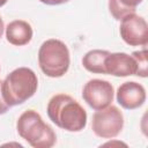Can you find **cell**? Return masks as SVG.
Segmentation results:
<instances>
[{
	"instance_id": "obj_1",
	"label": "cell",
	"mask_w": 148,
	"mask_h": 148,
	"mask_svg": "<svg viewBox=\"0 0 148 148\" xmlns=\"http://www.w3.org/2000/svg\"><path fill=\"white\" fill-rule=\"evenodd\" d=\"M50 120L67 132H81L87 126V112L83 106L67 94L52 96L46 108Z\"/></svg>"
},
{
	"instance_id": "obj_2",
	"label": "cell",
	"mask_w": 148,
	"mask_h": 148,
	"mask_svg": "<svg viewBox=\"0 0 148 148\" xmlns=\"http://www.w3.org/2000/svg\"><path fill=\"white\" fill-rule=\"evenodd\" d=\"M38 88L36 73L28 67H18L12 71L2 80V95L6 103L12 108L21 105L30 99Z\"/></svg>"
},
{
	"instance_id": "obj_3",
	"label": "cell",
	"mask_w": 148,
	"mask_h": 148,
	"mask_svg": "<svg viewBox=\"0 0 148 148\" xmlns=\"http://www.w3.org/2000/svg\"><path fill=\"white\" fill-rule=\"evenodd\" d=\"M16 131L32 148H51L57 142V135L53 128L32 109L21 113L16 121Z\"/></svg>"
},
{
	"instance_id": "obj_4",
	"label": "cell",
	"mask_w": 148,
	"mask_h": 148,
	"mask_svg": "<svg viewBox=\"0 0 148 148\" xmlns=\"http://www.w3.org/2000/svg\"><path fill=\"white\" fill-rule=\"evenodd\" d=\"M38 65L49 77L64 76L71 65V54L67 45L56 38L43 42L38 50Z\"/></svg>"
},
{
	"instance_id": "obj_5",
	"label": "cell",
	"mask_w": 148,
	"mask_h": 148,
	"mask_svg": "<svg viewBox=\"0 0 148 148\" xmlns=\"http://www.w3.org/2000/svg\"><path fill=\"white\" fill-rule=\"evenodd\" d=\"M124 127L123 112L114 105L98 110L92 114L91 130L96 136L101 139L116 138Z\"/></svg>"
},
{
	"instance_id": "obj_6",
	"label": "cell",
	"mask_w": 148,
	"mask_h": 148,
	"mask_svg": "<svg viewBox=\"0 0 148 148\" xmlns=\"http://www.w3.org/2000/svg\"><path fill=\"white\" fill-rule=\"evenodd\" d=\"M114 97L113 86L102 79H91L89 80L82 89L83 101L95 111L105 109L111 105Z\"/></svg>"
},
{
	"instance_id": "obj_7",
	"label": "cell",
	"mask_w": 148,
	"mask_h": 148,
	"mask_svg": "<svg viewBox=\"0 0 148 148\" xmlns=\"http://www.w3.org/2000/svg\"><path fill=\"white\" fill-rule=\"evenodd\" d=\"M119 34L130 46H146L148 43V24L142 16L135 13L120 20Z\"/></svg>"
},
{
	"instance_id": "obj_8",
	"label": "cell",
	"mask_w": 148,
	"mask_h": 148,
	"mask_svg": "<svg viewBox=\"0 0 148 148\" xmlns=\"http://www.w3.org/2000/svg\"><path fill=\"white\" fill-rule=\"evenodd\" d=\"M104 67L105 74L117 77L136 75L138 72V65L134 57L125 52H110L104 60Z\"/></svg>"
},
{
	"instance_id": "obj_9",
	"label": "cell",
	"mask_w": 148,
	"mask_h": 148,
	"mask_svg": "<svg viewBox=\"0 0 148 148\" xmlns=\"http://www.w3.org/2000/svg\"><path fill=\"white\" fill-rule=\"evenodd\" d=\"M118 104L126 110H135L146 102V89L135 81H126L121 83L116 92Z\"/></svg>"
},
{
	"instance_id": "obj_10",
	"label": "cell",
	"mask_w": 148,
	"mask_h": 148,
	"mask_svg": "<svg viewBox=\"0 0 148 148\" xmlns=\"http://www.w3.org/2000/svg\"><path fill=\"white\" fill-rule=\"evenodd\" d=\"M6 39L14 46H23L30 43L34 36L32 27L24 20H14L7 24Z\"/></svg>"
},
{
	"instance_id": "obj_11",
	"label": "cell",
	"mask_w": 148,
	"mask_h": 148,
	"mask_svg": "<svg viewBox=\"0 0 148 148\" xmlns=\"http://www.w3.org/2000/svg\"><path fill=\"white\" fill-rule=\"evenodd\" d=\"M110 52L106 50H90L82 58L83 67L92 74H105L104 60Z\"/></svg>"
},
{
	"instance_id": "obj_12",
	"label": "cell",
	"mask_w": 148,
	"mask_h": 148,
	"mask_svg": "<svg viewBox=\"0 0 148 148\" xmlns=\"http://www.w3.org/2000/svg\"><path fill=\"white\" fill-rule=\"evenodd\" d=\"M132 56L134 57L135 61H136V65H138V72H136V75L140 76V77H146L147 76V51L146 49L143 50H140V51H134L132 53Z\"/></svg>"
},
{
	"instance_id": "obj_13",
	"label": "cell",
	"mask_w": 148,
	"mask_h": 148,
	"mask_svg": "<svg viewBox=\"0 0 148 148\" xmlns=\"http://www.w3.org/2000/svg\"><path fill=\"white\" fill-rule=\"evenodd\" d=\"M1 86H2V80H0V116H1V114H5V113L10 109V106L6 103V101H5V98H3Z\"/></svg>"
},
{
	"instance_id": "obj_14",
	"label": "cell",
	"mask_w": 148,
	"mask_h": 148,
	"mask_svg": "<svg viewBox=\"0 0 148 148\" xmlns=\"http://www.w3.org/2000/svg\"><path fill=\"white\" fill-rule=\"evenodd\" d=\"M124 6H126L127 8H130V9H132V10H136V7H138V5H140L143 0H119Z\"/></svg>"
},
{
	"instance_id": "obj_15",
	"label": "cell",
	"mask_w": 148,
	"mask_h": 148,
	"mask_svg": "<svg viewBox=\"0 0 148 148\" xmlns=\"http://www.w3.org/2000/svg\"><path fill=\"white\" fill-rule=\"evenodd\" d=\"M39 1L44 5H47V6H58V5L66 3L69 0H39Z\"/></svg>"
},
{
	"instance_id": "obj_16",
	"label": "cell",
	"mask_w": 148,
	"mask_h": 148,
	"mask_svg": "<svg viewBox=\"0 0 148 148\" xmlns=\"http://www.w3.org/2000/svg\"><path fill=\"white\" fill-rule=\"evenodd\" d=\"M3 31H5V24H3V20H2V17L0 16V38L2 37Z\"/></svg>"
},
{
	"instance_id": "obj_17",
	"label": "cell",
	"mask_w": 148,
	"mask_h": 148,
	"mask_svg": "<svg viewBox=\"0 0 148 148\" xmlns=\"http://www.w3.org/2000/svg\"><path fill=\"white\" fill-rule=\"evenodd\" d=\"M7 1H8V0H0V7L5 6V5L7 3Z\"/></svg>"
},
{
	"instance_id": "obj_18",
	"label": "cell",
	"mask_w": 148,
	"mask_h": 148,
	"mask_svg": "<svg viewBox=\"0 0 148 148\" xmlns=\"http://www.w3.org/2000/svg\"><path fill=\"white\" fill-rule=\"evenodd\" d=\"M0 69H1V68H0Z\"/></svg>"
}]
</instances>
